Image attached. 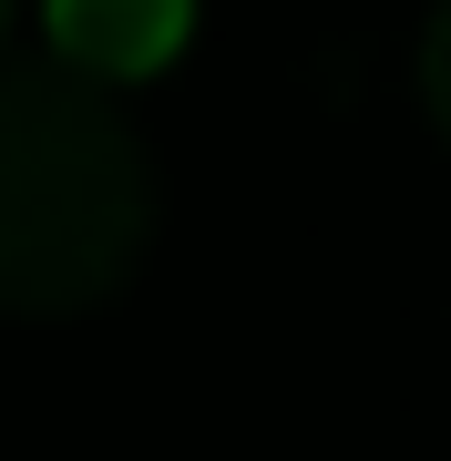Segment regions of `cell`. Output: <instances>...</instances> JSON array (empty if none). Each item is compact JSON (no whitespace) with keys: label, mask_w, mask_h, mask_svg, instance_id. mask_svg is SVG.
<instances>
[{"label":"cell","mask_w":451,"mask_h":461,"mask_svg":"<svg viewBox=\"0 0 451 461\" xmlns=\"http://www.w3.org/2000/svg\"><path fill=\"white\" fill-rule=\"evenodd\" d=\"M11 11H21V0H0V41H11Z\"/></svg>","instance_id":"4"},{"label":"cell","mask_w":451,"mask_h":461,"mask_svg":"<svg viewBox=\"0 0 451 461\" xmlns=\"http://www.w3.org/2000/svg\"><path fill=\"white\" fill-rule=\"evenodd\" d=\"M420 103H431V123L451 144V0L431 11V32H420Z\"/></svg>","instance_id":"3"},{"label":"cell","mask_w":451,"mask_h":461,"mask_svg":"<svg viewBox=\"0 0 451 461\" xmlns=\"http://www.w3.org/2000/svg\"><path fill=\"white\" fill-rule=\"evenodd\" d=\"M154 247V165L113 83L0 72V318H83Z\"/></svg>","instance_id":"1"},{"label":"cell","mask_w":451,"mask_h":461,"mask_svg":"<svg viewBox=\"0 0 451 461\" xmlns=\"http://www.w3.org/2000/svg\"><path fill=\"white\" fill-rule=\"evenodd\" d=\"M51 62L93 72V83H154L185 41H195V0H41Z\"/></svg>","instance_id":"2"}]
</instances>
